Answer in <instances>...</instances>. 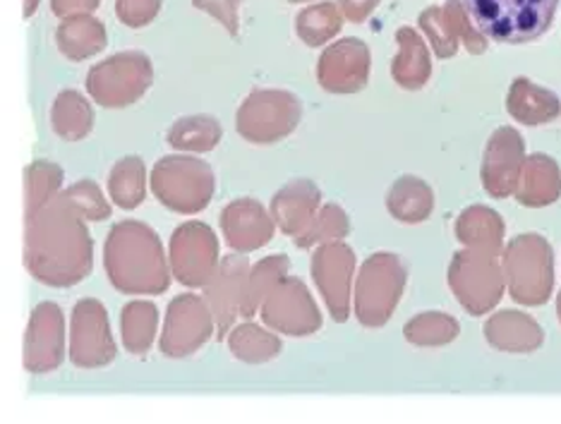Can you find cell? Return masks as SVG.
Segmentation results:
<instances>
[{
	"label": "cell",
	"instance_id": "obj_37",
	"mask_svg": "<svg viewBox=\"0 0 561 424\" xmlns=\"http://www.w3.org/2000/svg\"><path fill=\"white\" fill-rule=\"evenodd\" d=\"M351 230L348 216L343 214L341 207L336 204H329L322 211H317L312 224L302 230V233L296 238V242L300 248H312L317 242H334L346 238Z\"/></svg>",
	"mask_w": 561,
	"mask_h": 424
},
{
	"label": "cell",
	"instance_id": "obj_30",
	"mask_svg": "<svg viewBox=\"0 0 561 424\" xmlns=\"http://www.w3.org/2000/svg\"><path fill=\"white\" fill-rule=\"evenodd\" d=\"M221 125L209 115H190L169 130V145L178 151H211L221 141Z\"/></svg>",
	"mask_w": 561,
	"mask_h": 424
},
{
	"label": "cell",
	"instance_id": "obj_38",
	"mask_svg": "<svg viewBox=\"0 0 561 424\" xmlns=\"http://www.w3.org/2000/svg\"><path fill=\"white\" fill-rule=\"evenodd\" d=\"M62 173L58 165L39 161L27 169V218L56 197Z\"/></svg>",
	"mask_w": 561,
	"mask_h": 424
},
{
	"label": "cell",
	"instance_id": "obj_7",
	"mask_svg": "<svg viewBox=\"0 0 561 424\" xmlns=\"http://www.w3.org/2000/svg\"><path fill=\"white\" fill-rule=\"evenodd\" d=\"M216 180L211 165L195 157H169L151 173V190L165 207L178 214L202 211L211 202Z\"/></svg>",
	"mask_w": 561,
	"mask_h": 424
},
{
	"label": "cell",
	"instance_id": "obj_21",
	"mask_svg": "<svg viewBox=\"0 0 561 424\" xmlns=\"http://www.w3.org/2000/svg\"><path fill=\"white\" fill-rule=\"evenodd\" d=\"M320 190L310 180H296L278 192L272 202L274 221L286 236L298 238L305 228L312 224V218L320 207Z\"/></svg>",
	"mask_w": 561,
	"mask_h": 424
},
{
	"label": "cell",
	"instance_id": "obj_2",
	"mask_svg": "<svg viewBox=\"0 0 561 424\" xmlns=\"http://www.w3.org/2000/svg\"><path fill=\"white\" fill-rule=\"evenodd\" d=\"M106 272L121 293H163L169 268L159 236L139 221H123L111 230L104 252Z\"/></svg>",
	"mask_w": 561,
	"mask_h": 424
},
{
	"label": "cell",
	"instance_id": "obj_3",
	"mask_svg": "<svg viewBox=\"0 0 561 424\" xmlns=\"http://www.w3.org/2000/svg\"><path fill=\"white\" fill-rule=\"evenodd\" d=\"M478 30L502 44L540 38L557 15L559 0H463Z\"/></svg>",
	"mask_w": 561,
	"mask_h": 424
},
{
	"label": "cell",
	"instance_id": "obj_15",
	"mask_svg": "<svg viewBox=\"0 0 561 424\" xmlns=\"http://www.w3.org/2000/svg\"><path fill=\"white\" fill-rule=\"evenodd\" d=\"M70 357L78 367H104L116 357L108 317L101 302L82 300L75 307Z\"/></svg>",
	"mask_w": 561,
	"mask_h": 424
},
{
	"label": "cell",
	"instance_id": "obj_11",
	"mask_svg": "<svg viewBox=\"0 0 561 424\" xmlns=\"http://www.w3.org/2000/svg\"><path fill=\"white\" fill-rule=\"evenodd\" d=\"M262 319L266 326L288 336H308L322 326V314L300 278H284L266 295Z\"/></svg>",
	"mask_w": 561,
	"mask_h": 424
},
{
	"label": "cell",
	"instance_id": "obj_19",
	"mask_svg": "<svg viewBox=\"0 0 561 424\" xmlns=\"http://www.w3.org/2000/svg\"><path fill=\"white\" fill-rule=\"evenodd\" d=\"M250 274V266L240 256H228L224 260L221 268H216V274L207 283L204 290V300L211 307V314L219 326V341L226 339L228 329L233 326L236 314H240L242 293H245V280Z\"/></svg>",
	"mask_w": 561,
	"mask_h": 424
},
{
	"label": "cell",
	"instance_id": "obj_25",
	"mask_svg": "<svg viewBox=\"0 0 561 424\" xmlns=\"http://www.w3.org/2000/svg\"><path fill=\"white\" fill-rule=\"evenodd\" d=\"M397 42H399V54L391 62V75L397 80L399 87L403 89H423L432 75V58L427 44L423 42L415 30L411 27H401L397 32Z\"/></svg>",
	"mask_w": 561,
	"mask_h": 424
},
{
	"label": "cell",
	"instance_id": "obj_8",
	"mask_svg": "<svg viewBox=\"0 0 561 424\" xmlns=\"http://www.w3.org/2000/svg\"><path fill=\"white\" fill-rule=\"evenodd\" d=\"M496 252L500 250L468 248L451 262L449 286L458 302L473 317L490 312L504 295V272Z\"/></svg>",
	"mask_w": 561,
	"mask_h": 424
},
{
	"label": "cell",
	"instance_id": "obj_41",
	"mask_svg": "<svg viewBox=\"0 0 561 424\" xmlns=\"http://www.w3.org/2000/svg\"><path fill=\"white\" fill-rule=\"evenodd\" d=\"M242 0H193V5L209 12V15L221 22L226 32L231 36H238L240 32V18H238V10H240Z\"/></svg>",
	"mask_w": 561,
	"mask_h": 424
},
{
	"label": "cell",
	"instance_id": "obj_39",
	"mask_svg": "<svg viewBox=\"0 0 561 424\" xmlns=\"http://www.w3.org/2000/svg\"><path fill=\"white\" fill-rule=\"evenodd\" d=\"M62 195H66L72 207L78 209L84 218H89V221H104V218L111 216V207L92 180L75 183L72 187L62 192Z\"/></svg>",
	"mask_w": 561,
	"mask_h": 424
},
{
	"label": "cell",
	"instance_id": "obj_28",
	"mask_svg": "<svg viewBox=\"0 0 561 424\" xmlns=\"http://www.w3.org/2000/svg\"><path fill=\"white\" fill-rule=\"evenodd\" d=\"M456 236L466 248L500 250L504 238V221L488 207H470L458 216Z\"/></svg>",
	"mask_w": 561,
	"mask_h": 424
},
{
	"label": "cell",
	"instance_id": "obj_31",
	"mask_svg": "<svg viewBox=\"0 0 561 424\" xmlns=\"http://www.w3.org/2000/svg\"><path fill=\"white\" fill-rule=\"evenodd\" d=\"M286 272H288L286 256H270V260H262L257 266H254L245 280L240 314L252 317L254 310H257V307L266 300V295H270L278 283L286 278Z\"/></svg>",
	"mask_w": 561,
	"mask_h": 424
},
{
	"label": "cell",
	"instance_id": "obj_43",
	"mask_svg": "<svg viewBox=\"0 0 561 424\" xmlns=\"http://www.w3.org/2000/svg\"><path fill=\"white\" fill-rule=\"evenodd\" d=\"M339 5L343 15H346V20L360 24L373 15L375 8L379 5V0H339Z\"/></svg>",
	"mask_w": 561,
	"mask_h": 424
},
{
	"label": "cell",
	"instance_id": "obj_16",
	"mask_svg": "<svg viewBox=\"0 0 561 424\" xmlns=\"http://www.w3.org/2000/svg\"><path fill=\"white\" fill-rule=\"evenodd\" d=\"M355 268V254L346 245H324L312 256V276L320 288L329 312L336 321H346L351 314V278Z\"/></svg>",
	"mask_w": 561,
	"mask_h": 424
},
{
	"label": "cell",
	"instance_id": "obj_10",
	"mask_svg": "<svg viewBox=\"0 0 561 424\" xmlns=\"http://www.w3.org/2000/svg\"><path fill=\"white\" fill-rule=\"evenodd\" d=\"M420 30L430 38L437 58H454L458 44H466L470 54H484L488 50V36L473 27L466 15L463 0H446V5H432L420 12Z\"/></svg>",
	"mask_w": 561,
	"mask_h": 424
},
{
	"label": "cell",
	"instance_id": "obj_23",
	"mask_svg": "<svg viewBox=\"0 0 561 424\" xmlns=\"http://www.w3.org/2000/svg\"><path fill=\"white\" fill-rule=\"evenodd\" d=\"M484 339L496 351L506 353H533L538 351L545 336L542 329L535 324V319L520 312H500L494 314L484 326Z\"/></svg>",
	"mask_w": 561,
	"mask_h": 424
},
{
	"label": "cell",
	"instance_id": "obj_33",
	"mask_svg": "<svg viewBox=\"0 0 561 424\" xmlns=\"http://www.w3.org/2000/svg\"><path fill=\"white\" fill-rule=\"evenodd\" d=\"M145 163L137 157H127L113 165L108 192L121 209H135L145 199Z\"/></svg>",
	"mask_w": 561,
	"mask_h": 424
},
{
	"label": "cell",
	"instance_id": "obj_35",
	"mask_svg": "<svg viewBox=\"0 0 561 424\" xmlns=\"http://www.w3.org/2000/svg\"><path fill=\"white\" fill-rule=\"evenodd\" d=\"M228 343H231V353L238 359H242V363H250V365L266 363V359H272L280 353V341L274 336V333L254 324L236 326Z\"/></svg>",
	"mask_w": 561,
	"mask_h": 424
},
{
	"label": "cell",
	"instance_id": "obj_26",
	"mask_svg": "<svg viewBox=\"0 0 561 424\" xmlns=\"http://www.w3.org/2000/svg\"><path fill=\"white\" fill-rule=\"evenodd\" d=\"M56 42L60 54L70 60H84L92 58L106 48V27L89 15L66 18L56 30Z\"/></svg>",
	"mask_w": 561,
	"mask_h": 424
},
{
	"label": "cell",
	"instance_id": "obj_29",
	"mask_svg": "<svg viewBox=\"0 0 561 424\" xmlns=\"http://www.w3.org/2000/svg\"><path fill=\"white\" fill-rule=\"evenodd\" d=\"M50 123H54L58 137L75 141L87 137L89 130H92L94 111L82 94L68 89V92L58 94L54 111H50Z\"/></svg>",
	"mask_w": 561,
	"mask_h": 424
},
{
	"label": "cell",
	"instance_id": "obj_36",
	"mask_svg": "<svg viewBox=\"0 0 561 424\" xmlns=\"http://www.w3.org/2000/svg\"><path fill=\"white\" fill-rule=\"evenodd\" d=\"M405 339L420 348H437V345L451 343L458 336V321L446 314H420L408 321L405 326Z\"/></svg>",
	"mask_w": 561,
	"mask_h": 424
},
{
	"label": "cell",
	"instance_id": "obj_1",
	"mask_svg": "<svg viewBox=\"0 0 561 424\" xmlns=\"http://www.w3.org/2000/svg\"><path fill=\"white\" fill-rule=\"evenodd\" d=\"M82 214L66 195H58L27 218V252L24 262L36 280L68 288L92 268V238Z\"/></svg>",
	"mask_w": 561,
	"mask_h": 424
},
{
	"label": "cell",
	"instance_id": "obj_44",
	"mask_svg": "<svg viewBox=\"0 0 561 424\" xmlns=\"http://www.w3.org/2000/svg\"><path fill=\"white\" fill-rule=\"evenodd\" d=\"M36 5H39V0H24V18H32Z\"/></svg>",
	"mask_w": 561,
	"mask_h": 424
},
{
	"label": "cell",
	"instance_id": "obj_6",
	"mask_svg": "<svg viewBox=\"0 0 561 424\" xmlns=\"http://www.w3.org/2000/svg\"><path fill=\"white\" fill-rule=\"evenodd\" d=\"M151 82H154L151 60L139 50H123L89 70L87 92L104 108H123L145 96Z\"/></svg>",
	"mask_w": 561,
	"mask_h": 424
},
{
	"label": "cell",
	"instance_id": "obj_13",
	"mask_svg": "<svg viewBox=\"0 0 561 424\" xmlns=\"http://www.w3.org/2000/svg\"><path fill=\"white\" fill-rule=\"evenodd\" d=\"M214 331V314L207 300L197 295H181L175 298L165 314V326L161 333V351L169 357L193 355L209 341Z\"/></svg>",
	"mask_w": 561,
	"mask_h": 424
},
{
	"label": "cell",
	"instance_id": "obj_20",
	"mask_svg": "<svg viewBox=\"0 0 561 424\" xmlns=\"http://www.w3.org/2000/svg\"><path fill=\"white\" fill-rule=\"evenodd\" d=\"M221 228L228 245L238 252H252L274 236V218L264 211L260 202L238 199L231 202L221 214Z\"/></svg>",
	"mask_w": 561,
	"mask_h": 424
},
{
	"label": "cell",
	"instance_id": "obj_34",
	"mask_svg": "<svg viewBox=\"0 0 561 424\" xmlns=\"http://www.w3.org/2000/svg\"><path fill=\"white\" fill-rule=\"evenodd\" d=\"M341 27L343 15L334 3H317L305 8L296 22L298 36L312 48L327 44L329 38H334L341 32Z\"/></svg>",
	"mask_w": 561,
	"mask_h": 424
},
{
	"label": "cell",
	"instance_id": "obj_45",
	"mask_svg": "<svg viewBox=\"0 0 561 424\" xmlns=\"http://www.w3.org/2000/svg\"><path fill=\"white\" fill-rule=\"evenodd\" d=\"M557 314H559V321H561V293H559V300H557Z\"/></svg>",
	"mask_w": 561,
	"mask_h": 424
},
{
	"label": "cell",
	"instance_id": "obj_14",
	"mask_svg": "<svg viewBox=\"0 0 561 424\" xmlns=\"http://www.w3.org/2000/svg\"><path fill=\"white\" fill-rule=\"evenodd\" d=\"M373 56L360 38H341L331 44L317 66V82L329 94H355L369 82Z\"/></svg>",
	"mask_w": 561,
	"mask_h": 424
},
{
	"label": "cell",
	"instance_id": "obj_27",
	"mask_svg": "<svg viewBox=\"0 0 561 424\" xmlns=\"http://www.w3.org/2000/svg\"><path fill=\"white\" fill-rule=\"evenodd\" d=\"M387 207L393 218H399L403 224H420L432 214L435 207V195H432V187L420 177H399L393 183Z\"/></svg>",
	"mask_w": 561,
	"mask_h": 424
},
{
	"label": "cell",
	"instance_id": "obj_18",
	"mask_svg": "<svg viewBox=\"0 0 561 424\" xmlns=\"http://www.w3.org/2000/svg\"><path fill=\"white\" fill-rule=\"evenodd\" d=\"M62 312L58 305L44 302L34 310L27 339H24V367L30 371H50L60 365L62 359Z\"/></svg>",
	"mask_w": 561,
	"mask_h": 424
},
{
	"label": "cell",
	"instance_id": "obj_32",
	"mask_svg": "<svg viewBox=\"0 0 561 424\" xmlns=\"http://www.w3.org/2000/svg\"><path fill=\"white\" fill-rule=\"evenodd\" d=\"M159 314L151 302H130L123 310V343L135 355H145L157 336Z\"/></svg>",
	"mask_w": 561,
	"mask_h": 424
},
{
	"label": "cell",
	"instance_id": "obj_9",
	"mask_svg": "<svg viewBox=\"0 0 561 424\" xmlns=\"http://www.w3.org/2000/svg\"><path fill=\"white\" fill-rule=\"evenodd\" d=\"M302 106L296 94L284 89H257L238 111V133L254 145H272L296 130Z\"/></svg>",
	"mask_w": 561,
	"mask_h": 424
},
{
	"label": "cell",
	"instance_id": "obj_17",
	"mask_svg": "<svg viewBox=\"0 0 561 424\" xmlns=\"http://www.w3.org/2000/svg\"><path fill=\"white\" fill-rule=\"evenodd\" d=\"M523 153H526V145L523 137L514 130V127H500L484 149L482 159V185L492 197H508L514 195L520 180L523 169Z\"/></svg>",
	"mask_w": 561,
	"mask_h": 424
},
{
	"label": "cell",
	"instance_id": "obj_12",
	"mask_svg": "<svg viewBox=\"0 0 561 424\" xmlns=\"http://www.w3.org/2000/svg\"><path fill=\"white\" fill-rule=\"evenodd\" d=\"M219 240L204 224H185L171 238V266L175 278L185 286L202 288L216 274Z\"/></svg>",
	"mask_w": 561,
	"mask_h": 424
},
{
	"label": "cell",
	"instance_id": "obj_40",
	"mask_svg": "<svg viewBox=\"0 0 561 424\" xmlns=\"http://www.w3.org/2000/svg\"><path fill=\"white\" fill-rule=\"evenodd\" d=\"M161 10V0H116V15L133 30L147 27Z\"/></svg>",
	"mask_w": 561,
	"mask_h": 424
},
{
	"label": "cell",
	"instance_id": "obj_46",
	"mask_svg": "<svg viewBox=\"0 0 561 424\" xmlns=\"http://www.w3.org/2000/svg\"><path fill=\"white\" fill-rule=\"evenodd\" d=\"M290 3H308V0H290Z\"/></svg>",
	"mask_w": 561,
	"mask_h": 424
},
{
	"label": "cell",
	"instance_id": "obj_4",
	"mask_svg": "<svg viewBox=\"0 0 561 424\" xmlns=\"http://www.w3.org/2000/svg\"><path fill=\"white\" fill-rule=\"evenodd\" d=\"M504 276L518 305H545L554 286V256L540 236H518L504 252Z\"/></svg>",
	"mask_w": 561,
	"mask_h": 424
},
{
	"label": "cell",
	"instance_id": "obj_22",
	"mask_svg": "<svg viewBox=\"0 0 561 424\" xmlns=\"http://www.w3.org/2000/svg\"><path fill=\"white\" fill-rule=\"evenodd\" d=\"M516 197L526 207H547L561 197V171L554 159L533 153L523 161Z\"/></svg>",
	"mask_w": 561,
	"mask_h": 424
},
{
	"label": "cell",
	"instance_id": "obj_24",
	"mask_svg": "<svg viewBox=\"0 0 561 424\" xmlns=\"http://www.w3.org/2000/svg\"><path fill=\"white\" fill-rule=\"evenodd\" d=\"M506 108L523 125H545L561 113V101L550 89L530 82L528 77H518L508 89Z\"/></svg>",
	"mask_w": 561,
	"mask_h": 424
},
{
	"label": "cell",
	"instance_id": "obj_5",
	"mask_svg": "<svg viewBox=\"0 0 561 424\" xmlns=\"http://www.w3.org/2000/svg\"><path fill=\"white\" fill-rule=\"evenodd\" d=\"M408 278V268L397 254L379 252L363 264L355 286V314L360 324L377 329L397 310Z\"/></svg>",
	"mask_w": 561,
	"mask_h": 424
},
{
	"label": "cell",
	"instance_id": "obj_42",
	"mask_svg": "<svg viewBox=\"0 0 561 424\" xmlns=\"http://www.w3.org/2000/svg\"><path fill=\"white\" fill-rule=\"evenodd\" d=\"M99 5L101 0H50V10L62 20L89 15V12H94Z\"/></svg>",
	"mask_w": 561,
	"mask_h": 424
}]
</instances>
